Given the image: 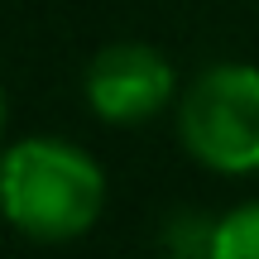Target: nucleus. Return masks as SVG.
I'll use <instances>...</instances> for the list:
<instances>
[{
    "label": "nucleus",
    "instance_id": "obj_2",
    "mask_svg": "<svg viewBox=\"0 0 259 259\" xmlns=\"http://www.w3.org/2000/svg\"><path fill=\"white\" fill-rule=\"evenodd\" d=\"M178 135L211 173H259V67L216 63L178 101Z\"/></svg>",
    "mask_w": 259,
    "mask_h": 259
},
{
    "label": "nucleus",
    "instance_id": "obj_1",
    "mask_svg": "<svg viewBox=\"0 0 259 259\" xmlns=\"http://www.w3.org/2000/svg\"><path fill=\"white\" fill-rule=\"evenodd\" d=\"M106 206V173L67 139H19L0 154V216L29 240L63 245L96 226Z\"/></svg>",
    "mask_w": 259,
    "mask_h": 259
},
{
    "label": "nucleus",
    "instance_id": "obj_4",
    "mask_svg": "<svg viewBox=\"0 0 259 259\" xmlns=\"http://www.w3.org/2000/svg\"><path fill=\"white\" fill-rule=\"evenodd\" d=\"M211 259H259V202H245L216 221Z\"/></svg>",
    "mask_w": 259,
    "mask_h": 259
},
{
    "label": "nucleus",
    "instance_id": "obj_5",
    "mask_svg": "<svg viewBox=\"0 0 259 259\" xmlns=\"http://www.w3.org/2000/svg\"><path fill=\"white\" fill-rule=\"evenodd\" d=\"M211 231L216 221H202V216H173L163 226V245L173 259H211Z\"/></svg>",
    "mask_w": 259,
    "mask_h": 259
},
{
    "label": "nucleus",
    "instance_id": "obj_3",
    "mask_svg": "<svg viewBox=\"0 0 259 259\" xmlns=\"http://www.w3.org/2000/svg\"><path fill=\"white\" fill-rule=\"evenodd\" d=\"M82 96L111 125H144L173 101V63L154 44H111L87 63Z\"/></svg>",
    "mask_w": 259,
    "mask_h": 259
},
{
    "label": "nucleus",
    "instance_id": "obj_6",
    "mask_svg": "<svg viewBox=\"0 0 259 259\" xmlns=\"http://www.w3.org/2000/svg\"><path fill=\"white\" fill-rule=\"evenodd\" d=\"M0 130H5V92H0Z\"/></svg>",
    "mask_w": 259,
    "mask_h": 259
}]
</instances>
